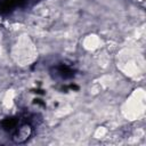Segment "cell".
<instances>
[{
  "instance_id": "1",
  "label": "cell",
  "mask_w": 146,
  "mask_h": 146,
  "mask_svg": "<svg viewBox=\"0 0 146 146\" xmlns=\"http://www.w3.org/2000/svg\"><path fill=\"white\" fill-rule=\"evenodd\" d=\"M32 132H33L32 124L29 121H26L22 123L19 127L15 128L11 139L15 144H24L30 139V137L32 136Z\"/></svg>"
},
{
  "instance_id": "2",
  "label": "cell",
  "mask_w": 146,
  "mask_h": 146,
  "mask_svg": "<svg viewBox=\"0 0 146 146\" xmlns=\"http://www.w3.org/2000/svg\"><path fill=\"white\" fill-rule=\"evenodd\" d=\"M26 0H0V14H8L22 7Z\"/></svg>"
},
{
  "instance_id": "3",
  "label": "cell",
  "mask_w": 146,
  "mask_h": 146,
  "mask_svg": "<svg viewBox=\"0 0 146 146\" xmlns=\"http://www.w3.org/2000/svg\"><path fill=\"white\" fill-rule=\"evenodd\" d=\"M52 74L60 79H70L74 75V70L67 64H59L52 68Z\"/></svg>"
},
{
  "instance_id": "4",
  "label": "cell",
  "mask_w": 146,
  "mask_h": 146,
  "mask_svg": "<svg viewBox=\"0 0 146 146\" xmlns=\"http://www.w3.org/2000/svg\"><path fill=\"white\" fill-rule=\"evenodd\" d=\"M18 124V120L15 117H6L1 121V127L6 131H11L14 130Z\"/></svg>"
}]
</instances>
